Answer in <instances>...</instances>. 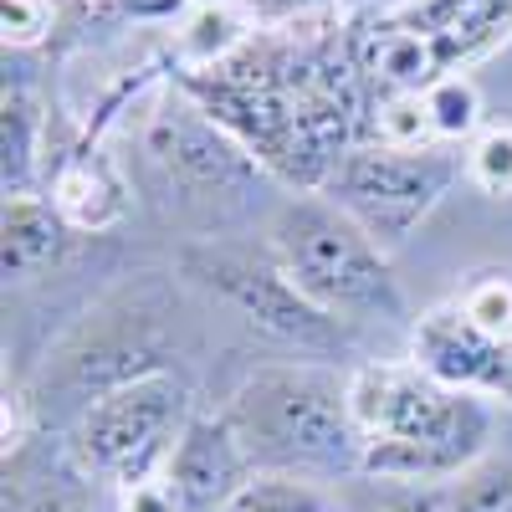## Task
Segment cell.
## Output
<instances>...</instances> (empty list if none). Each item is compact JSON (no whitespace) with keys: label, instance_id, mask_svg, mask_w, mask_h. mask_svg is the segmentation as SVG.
I'll list each match as a JSON object with an SVG mask.
<instances>
[{"label":"cell","instance_id":"1","mask_svg":"<svg viewBox=\"0 0 512 512\" xmlns=\"http://www.w3.org/2000/svg\"><path fill=\"white\" fill-rule=\"evenodd\" d=\"M175 88L205 108L226 134L282 185L318 195L369 128V82L359 77L349 36L256 31L246 47L210 67L180 72Z\"/></svg>","mask_w":512,"mask_h":512},{"label":"cell","instance_id":"2","mask_svg":"<svg viewBox=\"0 0 512 512\" xmlns=\"http://www.w3.org/2000/svg\"><path fill=\"white\" fill-rule=\"evenodd\" d=\"M349 410L364 436L369 482L446 487L487 461L492 400L446 390L410 359H369L349 374Z\"/></svg>","mask_w":512,"mask_h":512},{"label":"cell","instance_id":"3","mask_svg":"<svg viewBox=\"0 0 512 512\" xmlns=\"http://www.w3.org/2000/svg\"><path fill=\"white\" fill-rule=\"evenodd\" d=\"M256 477L338 482L364 472V436L349 410V374L328 364H267L221 410Z\"/></svg>","mask_w":512,"mask_h":512},{"label":"cell","instance_id":"4","mask_svg":"<svg viewBox=\"0 0 512 512\" xmlns=\"http://www.w3.org/2000/svg\"><path fill=\"white\" fill-rule=\"evenodd\" d=\"M262 241L272 246L282 272L338 323H415L390 251L328 195H292L272 216Z\"/></svg>","mask_w":512,"mask_h":512},{"label":"cell","instance_id":"5","mask_svg":"<svg viewBox=\"0 0 512 512\" xmlns=\"http://www.w3.org/2000/svg\"><path fill=\"white\" fill-rule=\"evenodd\" d=\"M190 420H195L190 379L164 364L98 395L93 405H82L62 436L67 451L82 461V472L113 492H128L164 477Z\"/></svg>","mask_w":512,"mask_h":512},{"label":"cell","instance_id":"6","mask_svg":"<svg viewBox=\"0 0 512 512\" xmlns=\"http://www.w3.org/2000/svg\"><path fill=\"white\" fill-rule=\"evenodd\" d=\"M180 272L200 292L216 297V303H226L241 323L277 338V344H292V349L318 354V359L349 349V323L323 313L313 297L282 272V262L272 256L267 241H231V236L190 241L180 251Z\"/></svg>","mask_w":512,"mask_h":512},{"label":"cell","instance_id":"7","mask_svg":"<svg viewBox=\"0 0 512 512\" xmlns=\"http://www.w3.org/2000/svg\"><path fill=\"white\" fill-rule=\"evenodd\" d=\"M461 175H466V164L446 144H436V149L354 144L338 159V169L328 175V185L318 195H328L338 210H349L384 251H395L451 195V185Z\"/></svg>","mask_w":512,"mask_h":512},{"label":"cell","instance_id":"8","mask_svg":"<svg viewBox=\"0 0 512 512\" xmlns=\"http://www.w3.org/2000/svg\"><path fill=\"white\" fill-rule=\"evenodd\" d=\"M144 154L164 175V185L185 190L190 200L241 195L267 175V169L256 164L205 108H195L180 88L144 123Z\"/></svg>","mask_w":512,"mask_h":512},{"label":"cell","instance_id":"9","mask_svg":"<svg viewBox=\"0 0 512 512\" xmlns=\"http://www.w3.org/2000/svg\"><path fill=\"white\" fill-rule=\"evenodd\" d=\"M251 482H256V466L236 441L231 420L195 410V420L185 425L175 456L164 466V487L175 492V502L185 512H231Z\"/></svg>","mask_w":512,"mask_h":512},{"label":"cell","instance_id":"10","mask_svg":"<svg viewBox=\"0 0 512 512\" xmlns=\"http://www.w3.org/2000/svg\"><path fill=\"white\" fill-rule=\"evenodd\" d=\"M6 512H118V492L82 472L67 436L36 431L6 451Z\"/></svg>","mask_w":512,"mask_h":512},{"label":"cell","instance_id":"11","mask_svg":"<svg viewBox=\"0 0 512 512\" xmlns=\"http://www.w3.org/2000/svg\"><path fill=\"white\" fill-rule=\"evenodd\" d=\"M420 374H431L446 390H466V395H497V374H502V344L487 338L472 318H466L451 297L436 308H425L410 323V354H405Z\"/></svg>","mask_w":512,"mask_h":512},{"label":"cell","instance_id":"12","mask_svg":"<svg viewBox=\"0 0 512 512\" xmlns=\"http://www.w3.org/2000/svg\"><path fill=\"white\" fill-rule=\"evenodd\" d=\"M47 200L57 205V216L67 221L72 236H103L128 216V205H134L118 159L98 139H82V134L52 159Z\"/></svg>","mask_w":512,"mask_h":512},{"label":"cell","instance_id":"13","mask_svg":"<svg viewBox=\"0 0 512 512\" xmlns=\"http://www.w3.org/2000/svg\"><path fill=\"white\" fill-rule=\"evenodd\" d=\"M390 16L431 41L446 77L497 57L512 41V0H400Z\"/></svg>","mask_w":512,"mask_h":512},{"label":"cell","instance_id":"14","mask_svg":"<svg viewBox=\"0 0 512 512\" xmlns=\"http://www.w3.org/2000/svg\"><path fill=\"white\" fill-rule=\"evenodd\" d=\"M47 169V108L36 103L31 88L6 82V98H0V185H6V200L36 195Z\"/></svg>","mask_w":512,"mask_h":512},{"label":"cell","instance_id":"15","mask_svg":"<svg viewBox=\"0 0 512 512\" xmlns=\"http://www.w3.org/2000/svg\"><path fill=\"white\" fill-rule=\"evenodd\" d=\"M67 241L72 231L47 195L6 200V216H0V267H6V282H31L36 272L62 262Z\"/></svg>","mask_w":512,"mask_h":512},{"label":"cell","instance_id":"16","mask_svg":"<svg viewBox=\"0 0 512 512\" xmlns=\"http://www.w3.org/2000/svg\"><path fill=\"white\" fill-rule=\"evenodd\" d=\"M251 36H256V21L246 16V6L205 0L180 31V72H210V67L231 62Z\"/></svg>","mask_w":512,"mask_h":512},{"label":"cell","instance_id":"17","mask_svg":"<svg viewBox=\"0 0 512 512\" xmlns=\"http://www.w3.org/2000/svg\"><path fill=\"white\" fill-rule=\"evenodd\" d=\"M425 113H431V128H436V144H472L482 134V93H477V82L456 72V77H441L436 88H425Z\"/></svg>","mask_w":512,"mask_h":512},{"label":"cell","instance_id":"18","mask_svg":"<svg viewBox=\"0 0 512 512\" xmlns=\"http://www.w3.org/2000/svg\"><path fill=\"white\" fill-rule=\"evenodd\" d=\"M451 303L472 318L487 338H497V344H507L512 338V267H482L472 272Z\"/></svg>","mask_w":512,"mask_h":512},{"label":"cell","instance_id":"19","mask_svg":"<svg viewBox=\"0 0 512 512\" xmlns=\"http://www.w3.org/2000/svg\"><path fill=\"white\" fill-rule=\"evenodd\" d=\"M446 512H512V461H477L441 487Z\"/></svg>","mask_w":512,"mask_h":512},{"label":"cell","instance_id":"20","mask_svg":"<svg viewBox=\"0 0 512 512\" xmlns=\"http://www.w3.org/2000/svg\"><path fill=\"white\" fill-rule=\"evenodd\" d=\"M461 164H466V180L482 195L507 200L512 195V123H487L482 134L466 144Z\"/></svg>","mask_w":512,"mask_h":512},{"label":"cell","instance_id":"21","mask_svg":"<svg viewBox=\"0 0 512 512\" xmlns=\"http://www.w3.org/2000/svg\"><path fill=\"white\" fill-rule=\"evenodd\" d=\"M262 31H333L338 0H241Z\"/></svg>","mask_w":512,"mask_h":512},{"label":"cell","instance_id":"22","mask_svg":"<svg viewBox=\"0 0 512 512\" xmlns=\"http://www.w3.org/2000/svg\"><path fill=\"white\" fill-rule=\"evenodd\" d=\"M57 26V6L52 0H0V36L6 52H31L52 36Z\"/></svg>","mask_w":512,"mask_h":512},{"label":"cell","instance_id":"23","mask_svg":"<svg viewBox=\"0 0 512 512\" xmlns=\"http://www.w3.org/2000/svg\"><path fill=\"white\" fill-rule=\"evenodd\" d=\"M369 482V477H364ZM354 507V502H349ZM354 512H446L441 507V487H405V482H379V497L369 507Z\"/></svg>","mask_w":512,"mask_h":512},{"label":"cell","instance_id":"24","mask_svg":"<svg viewBox=\"0 0 512 512\" xmlns=\"http://www.w3.org/2000/svg\"><path fill=\"white\" fill-rule=\"evenodd\" d=\"M118 512H185V507L175 502V492L164 487V477H154V482H144V487L118 492Z\"/></svg>","mask_w":512,"mask_h":512},{"label":"cell","instance_id":"25","mask_svg":"<svg viewBox=\"0 0 512 512\" xmlns=\"http://www.w3.org/2000/svg\"><path fill=\"white\" fill-rule=\"evenodd\" d=\"M492 405H512V338L502 344V374H497V395Z\"/></svg>","mask_w":512,"mask_h":512},{"label":"cell","instance_id":"26","mask_svg":"<svg viewBox=\"0 0 512 512\" xmlns=\"http://www.w3.org/2000/svg\"><path fill=\"white\" fill-rule=\"evenodd\" d=\"M333 512H354V507H349V502H338V507H333Z\"/></svg>","mask_w":512,"mask_h":512},{"label":"cell","instance_id":"27","mask_svg":"<svg viewBox=\"0 0 512 512\" xmlns=\"http://www.w3.org/2000/svg\"><path fill=\"white\" fill-rule=\"evenodd\" d=\"M200 6H205V0H200Z\"/></svg>","mask_w":512,"mask_h":512}]
</instances>
